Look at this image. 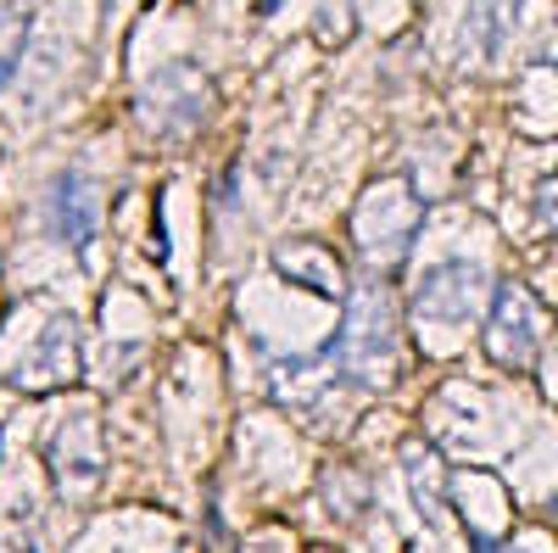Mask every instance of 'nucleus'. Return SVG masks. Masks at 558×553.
Wrapping results in <instances>:
<instances>
[{"instance_id":"1","label":"nucleus","mask_w":558,"mask_h":553,"mask_svg":"<svg viewBox=\"0 0 558 553\" xmlns=\"http://www.w3.org/2000/svg\"><path fill=\"white\" fill-rule=\"evenodd\" d=\"M536 341V308L525 302V291L508 286L502 302H497V318H492V330H486V347H497V358L508 363H520Z\"/></svg>"}]
</instances>
